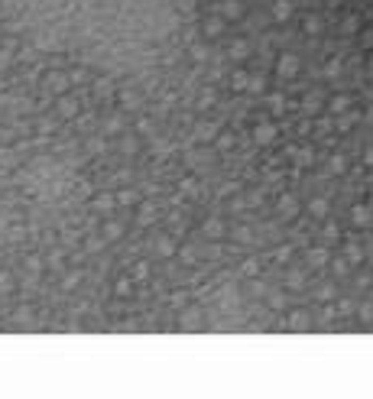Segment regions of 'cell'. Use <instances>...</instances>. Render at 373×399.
<instances>
[{"instance_id":"obj_1","label":"cell","mask_w":373,"mask_h":399,"mask_svg":"<svg viewBox=\"0 0 373 399\" xmlns=\"http://www.w3.org/2000/svg\"><path fill=\"white\" fill-rule=\"evenodd\" d=\"M296 68H299V59H296V56H282V59H279V72L286 75V78L296 75Z\"/></svg>"},{"instance_id":"obj_2","label":"cell","mask_w":373,"mask_h":399,"mask_svg":"<svg viewBox=\"0 0 373 399\" xmlns=\"http://www.w3.org/2000/svg\"><path fill=\"white\" fill-rule=\"evenodd\" d=\"M354 221H357V224H367V221H370V211H367V208H354Z\"/></svg>"},{"instance_id":"obj_3","label":"cell","mask_w":373,"mask_h":399,"mask_svg":"<svg viewBox=\"0 0 373 399\" xmlns=\"http://www.w3.org/2000/svg\"><path fill=\"white\" fill-rule=\"evenodd\" d=\"M331 169H334V172H341V169H344V159H341V156H334V159H331Z\"/></svg>"},{"instance_id":"obj_4","label":"cell","mask_w":373,"mask_h":399,"mask_svg":"<svg viewBox=\"0 0 373 399\" xmlns=\"http://www.w3.org/2000/svg\"><path fill=\"white\" fill-rule=\"evenodd\" d=\"M276 13H279V20H286V13H289V4H279V7H276Z\"/></svg>"},{"instance_id":"obj_5","label":"cell","mask_w":373,"mask_h":399,"mask_svg":"<svg viewBox=\"0 0 373 399\" xmlns=\"http://www.w3.org/2000/svg\"><path fill=\"white\" fill-rule=\"evenodd\" d=\"M312 211L315 215H325V201H312Z\"/></svg>"},{"instance_id":"obj_6","label":"cell","mask_w":373,"mask_h":399,"mask_svg":"<svg viewBox=\"0 0 373 399\" xmlns=\"http://www.w3.org/2000/svg\"><path fill=\"white\" fill-rule=\"evenodd\" d=\"M370 72H373V59H370Z\"/></svg>"}]
</instances>
